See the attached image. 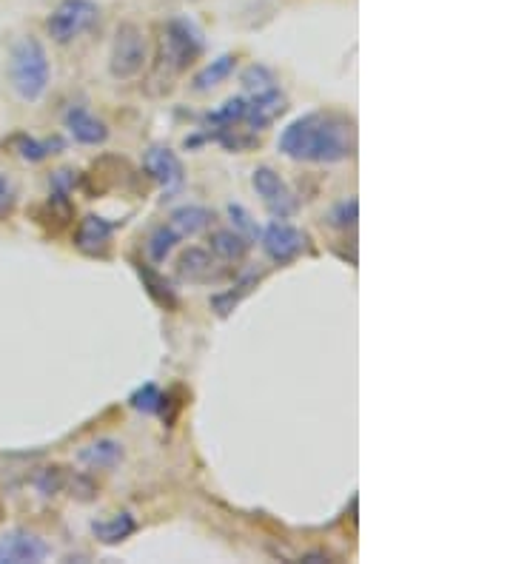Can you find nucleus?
<instances>
[{"mask_svg":"<svg viewBox=\"0 0 513 564\" xmlns=\"http://www.w3.org/2000/svg\"><path fill=\"white\" fill-rule=\"evenodd\" d=\"M277 146L300 163H342L357 151V129L348 114L308 112L285 126Z\"/></svg>","mask_w":513,"mask_h":564,"instance_id":"f257e3e1","label":"nucleus"},{"mask_svg":"<svg viewBox=\"0 0 513 564\" xmlns=\"http://www.w3.org/2000/svg\"><path fill=\"white\" fill-rule=\"evenodd\" d=\"M9 80L20 100H40L49 86V57L38 38H20L9 55Z\"/></svg>","mask_w":513,"mask_h":564,"instance_id":"f03ea898","label":"nucleus"},{"mask_svg":"<svg viewBox=\"0 0 513 564\" xmlns=\"http://www.w3.org/2000/svg\"><path fill=\"white\" fill-rule=\"evenodd\" d=\"M203 55V32L186 18L169 20L160 38V60L169 72H186L197 57Z\"/></svg>","mask_w":513,"mask_h":564,"instance_id":"7ed1b4c3","label":"nucleus"},{"mask_svg":"<svg viewBox=\"0 0 513 564\" xmlns=\"http://www.w3.org/2000/svg\"><path fill=\"white\" fill-rule=\"evenodd\" d=\"M97 15L100 9L92 0H63L46 20V29L55 43H72L95 26Z\"/></svg>","mask_w":513,"mask_h":564,"instance_id":"20e7f679","label":"nucleus"},{"mask_svg":"<svg viewBox=\"0 0 513 564\" xmlns=\"http://www.w3.org/2000/svg\"><path fill=\"white\" fill-rule=\"evenodd\" d=\"M143 66H146V38L134 23H123L114 35L109 69L117 80H132L143 72Z\"/></svg>","mask_w":513,"mask_h":564,"instance_id":"39448f33","label":"nucleus"},{"mask_svg":"<svg viewBox=\"0 0 513 564\" xmlns=\"http://www.w3.org/2000/svg\"><path fill=\"white\" fill-rule=\"evenodd\" d=\"M251 186H254L257 197L266 203V208L277 220H285V217L297 214V197H294V191L288 188V183H285L283 177L274 169H268V166L254 169V174H251Z\"/></svg>","mask_w":513,"mask_h":564,"instance_id":"423d86ee","label":"nucleus"},{"mask_svg":"<svg viewBox=\"0 0 513 564\" xmlns=\"http://www.w3.org/2000/svg\"><path fill=\"white\" fill-rule=\"evenodd\" d=\"M260 243H263V251H266L274 263L285 265L303 254L308 240H305V234L300 228H294L291 223H283V220H274L260 234Z\"/></svg>","mask_w":513,"mask_h":564,"instance_id":"0eeeda50","label":"nucleus"},{"mask_svg":"<svg viewBox=\"0 0 513 564\" xmlns=\"http://www.w3.org/2000/svg\"><path fill=\"white\" fill-rule=\"evenodd\" d=\"M49 556V545L29 530H9L0 536V564H38Z\"/></svg>","mask_w":513,"mask_h":564,"instance_id":"6e6552de","label":"nucleus"},{"mask_svg":"<svg viewBox=\"0 0 513 564\" xmlns=\"http://www.w3.org/2000/svg\"><path fill=\"white\" fill-rule=\"evenodd\" d=\"M112 234L114 226L106 217L89 214L77 223L75 231V248L86 257H106L112 248Z\"/></svg>","mask_w":513,"mask_h":564,"instance_id":"1a4fd4ad","label":"nucleus"},{"mask_svg":"<svg viewBox=\"0 0 513 564\" xmlns=\"http://www.w3.org/2000/svg\"><path fill=\"white\" fill-rule=\"evenodd\" d=\"M143 169H146V174H149L152 180H157L160 186L166 188L180 186V183H183V174H186L180 157L171 149H166V146H152V149L146 151Z\"/></svg>","mask_w":513,"mask_h":564,"instance_id":"9d476101","label":"nucleus"},{"mask_svg":"<svg viewBox=\"0 0 513 564\" xmlns=\"http://www.w3.org/2000/svg\"><path fill=\"white\" fill-rule=\"evenodd\" d=\"M66 129H69V134L75 137L77 143H83V146H100V143H106V137H109L106 123L97 120L95 114L89 112V109H83V106H72V109L66 112Z\"/></svg>","mask_w":513,"mask_h":564,"instance_id":"9b49d317","label":"nucleus"},{"mask_svg":"<svg viewBox=\"0 0 513 564\" xmlns=\"http://www.w3.org/2000/svg\"><path fill=\"white\" fill-rule=\"evenodd\" d=\"M214 257L206 248H186L177 257V277L183 282H209L217 280V268H214Z\"/></svg>","mask_w":513,"mask_h":564,"instance_id":"f8f14e48","label":"nucleus"},{"mask_svg":"<svg viewBox=\"0 0 513 564\" xmlns=\"http://www.w3.org/2000/svg\"><path fill=\"white\" fill-rule=\"evenodd\" d=\"M211 220H214V214H211L209 208L183 206L171 214L166 226H169L180 240H186V237H197L200 231H206V228L211 226Z\"/></svg>","mask_w":513,"mask_h":564,"instance_id":"ddd939ff","label":"nucleus"},{"mask_svg":"<svg viewBox=\"0 0 513 564\" xmlns=\"http://www.w3.org/2000/svg\"><path fill=\"white\" fill-rule=\"evenodd\" d=\"M77 459L89 470H112L123 459V445L114 439H100L77 453Z\"/></svg>","mask_w":513,"mask_h":564,"instance_id":"4468645a","label":"nucleus"},{"mask_svg":"<svg viewBox=\"0 0 513 564\" xmlns=\"http://www.w3.org/2000/svg\"><path fill=\"white\" fill-rule=\"evenodd\" d=\"M134 530H137V522H134L132 513H114L109 519H100L92 525L95 539L103 545H120L132 536Z\"/></svg>","mask_w":513,"mask_h":564,"instance_id":"2eb2a0df","label":"nucleus"},{"mask_svg":"<svg viewBox=\"0 0 513 564\" xmlns=\"http://www.w3.org/2000/svg\"><path fill=\"white\" fill-rule=\"evenodd\" d=\"M234 69H237V57L220 55L217 60H211L209 66H203V69L194 75L191 86H194V92H209L214 86H220L223 80H228Z\"/></svg>","mask_w":513,"mask_h":564,"instance_id":"dca6fc26","label":"nucleus"},{"mask_svg":"<svg viewBox=\"0 0 513 564\" xmlns=\"http://www.w3.org/2000/svg\"><path fill=\"white\" fill-rule=\"evenodd\" d=\"M9 146L18 151L23 160L40 163V160H46L49 154L63 151V140H60V137H52V140H35V137H29V134H15V137L9 140Z\"/></svg>","mask_w":513,"mask_h":564,"instance_id":"f3484780","label":"nucleus"},{"mask_svg":"<svg viewBox=\"0 0 513 564\" xmlns=\"http://www.w3.org/2000/svg\"><path fill=\"white\" fill-rule=\"evenodd\" d=\"M211 251L220 257V260H228V263H240L248 254V240L237 231H214L211 234Z\"/></svg>","mask_w":513,"mask_h":564,"instance_id":"a211bd4d","label":"nucleus"},{"mask_svg":"<svg viewBox=\"0 0 513 564\" xmlns=\"http://www.w3.org/2000/svg\"><path fill=\"white\" fill-rule=\"evenodd\" d=\"M137 271H140V277H143V285H146L149 297H152L157 305H163L166 311H174V308H177V297H174V291H171V285L166 282V277L157 274V271L149 268V265H137Z\"/></svg>","mask_w":513,"mask_h":564,"instance_id":"6ab92c4d","label":"nucleus"},{"mask_svg":"<svg viewBox=\"0 0 513 564\" xmlns=\"http://www.w3.org/2000/svg\"><path fill=\"white\" fill-rule=\"evenodd\" d=\"M129 405H132L134 411H140V414H157V411H163L166 396L160 394L157 385H143V388L134 391L132 399H129Z\"/></svg>","mask_w":513,"mask_h":564,"instance_id":"aec40b11","label":"nucleus"},{"mask_svg":"<svg viewBox=\"0 0 513 564\" xmlns=\"http://www.w3.org/2000/svg\"><path fill=\"white\" fill-rule=\"evenodd\" d=\"M177 243H180V237L169 226H160L149 237V257H152L154 263H166V257L177 248Z\"/></svg>","mask_w":513,"mask_h":564,"instance_id":"412c9836","label":"nucleus"},{"mask_svg":"<svg viewBox=\"0 0 513 564\" xmlns=\"http://www.w3.org/2000/svg\"><path fill=\"white\" fill-rule=\"evenodd\" d=\"M240 80H243V86H246L251 94H260V92H268V89H277V77L271 75L266 66H248Z\"/></svg>","mask_w":513,"mask_h":564,"instance_id":"4be33fe9","label":"nucleus"},{"mask_svg":"<svg viewBox=\"0 0 513 564\" xmlns=\"http://www.w3.org/2000/svg\"><path fill=\"white\" fill-rule=\"evenodd\" d=\"M357 217H360V203L351 197V200H342L340 206L331 211V226L337 228H354L357 226Z\"/></svg>","mask_w":513,"mask_h":564,"instance_id":"5701e85b","label":"nucleus"},{"mask_svg":"<svg viewBox=\"0 0 513 564\" xmlns=\"http://www.w3.org/2000/svg\"><path fill=\"white\" fill-rule=\"evenodd\" d=\"M228 217H231V223H234V231L237 234H243L246 240H254V237H260V228L251 223V214H248L246 208L240 206H228Z\"/></svg>","mask_w":513,"mask_h":564,"instance_id":"b1692460","label":"nucleus"},{"mask_svg":"<svg viewBox=\"0 0 513 564\" xmlns=\"http://www.w3.org/2000/svg\"><path fill=\"white\" fill-rule=\"evenodd\" d=\"M15 203H18V191L6 174H0V220H6L15 211Z\"/></svg>","mask_w":513,"mask_h":564,"instance_id":"393cba45","label":"nucleus"},{"mask_svg":"<svg viewBox=\"0 0 513 564\" xmlns=\"http://www.w3.org/2000/svg\"><path fill=\"white\" fill-rule=\"evenodd\" d=\"M63 485H66V473L60 468H46L38 476V488L43 493H57Z\"/></svg>","mask_w":513,"mask_h":564,"instance_id":"a878e982","label":"nucleus"},{"mask_svg":"<svg viewBox=\"0 0 513 564\" xmlns=\"http://www.w3.org/2000/svg\"><path fill=\"white\" fill-rule=\"evenodd\" d=\"M300 562H328V556H323V553H308Z\"/></svg>","mask_w":513,"mask_h":564,"instance_id":"bb28decb","label":"nucleus"}]
</instances>
